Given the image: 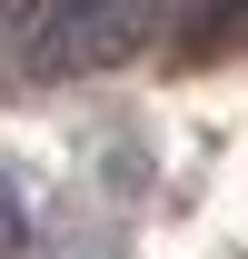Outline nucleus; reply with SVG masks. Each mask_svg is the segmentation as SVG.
Listing matches in <instances>:
<instances>
[{
  "label": "nucleus",
  "instance_id": "obj_1",
  "mask_svg": "<svg viewBox=\"0 0 248 259\" xmlns=\"http://www.w3.org/2000/svg\"><path fill=\"white\" fill-rule=\"evenodd\" d=\"M149 40V0H30L20 10V70L30 80H80Z\"/></svg>",
  "mask_w": 248,
  "mask_h": 259
},
{
  "label": "nucleus",
  "instance_id": "obj_2",
  "mask_svg": "<svg viewBox=\"0 0 248 259\" xmlns=\"http://www.w3.org/2000/svg\"><path fill=\"white\" fill-rule=\"evenodd\" d=\"M20 10L30 0H0V50H20Z\"/></svg>",
  "mask_w": 248,
  "mask_h": 259
}]
</instances>
